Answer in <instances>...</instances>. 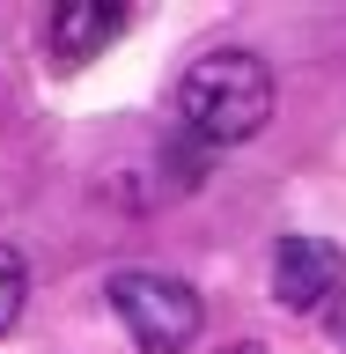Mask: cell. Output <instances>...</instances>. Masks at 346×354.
I'll use <instances>...</instances> for the list:
<instances>
[{"mask_svg":"<svg viewBox=\"0 0 346 354\" xmlns=\"http://www.w3.org/2000/svg\"><path fill=\"white\" fill-rule=\"evenodd\" d=\"M22 295H30V273H22V259L8 251V243H0V332H15Z\"/></svg>","mask_w":346,"mask_h":354,"instance_id":"obj_5","label":"cell"},{"mask_svg":"<svg viewBox=\"0 0 346 354\" xmlns=\"http://www.w3.org/2000/svg\"><path fill=\"white\" fill-rule=\"evenodd\" d=\"M118 30H126V8H104V0H66V8H52V22H44V37H52V52H59L66 66L96 59Z\"/></svg>","mask_w":346,"mask_h":354,"instance_id":"obj_4","label":"cell"},{"mask_svg":"<svg viewBox=\"0 0 346 354\" xmlns=\"http://www.w3.org/2000/svg\"><path fill=\"white\" fill-rule=\"evenodd\" d=\"M325 332H331V339H339V347H346V295H339V303L325 310Z\"/></svg>","mask_w":346,"mask_h":354,"instance_id":"obj_6","label":"cell"},{"mask_svg":"<svg viewBox=\"0 0 346 354\" xmlns=\"http://www.w3.org/2000/svg\"><path fill=\"white\" fill-rule=\"evenodd\" d=\"M110 310H118V325L133 332L140 354H184L199 339V295L177 273H148V266L110 273Z\"/></svg>","mask_w":346,"mask_h":354,"instance_id":"obj_2","label":"cell"},{"mask_svg":"<svg viewBox=\"0 0 346 354\" xmlns=\"http://www.w3.org/2000/svg\"><path fill=\"white\" fill-rule=\"evenodd\" d=\"M229 354H265V347H258V339H243V347H229Z\"/></svg>","mask_w":346,"mask_h":354,"instance_id":"obj_7","label":"cell"},{"mask_svg":"<svg viewBox=\"0 0 346 354\" xmlns=\"http://www.w3.org/2000/svg\"><path fill=\"white\" fill-rule=\"evenodd\" d=\"M339 281H346V259L325 236H280L273 243V295H280V310L317 317V310L339 295Z\"/></svg>","mask_w":346,"mask_h":354,"instance_id":"obj_3","label":"cell"},{"mask_svg":"<svg viewBox=\"0 0 346 354\" xmlns=\"http://www.w3.org/2000/svg\"><path fill=\"white\" fill-rule=\"evenodd\" d=\"M273 118V74L258 52H206L184 66L177 82V126L192 133L199 148H236Z\"/></svg>","mask_w":346,"mask_h":354,"instance_id":"obj_1","label":"cell"}]
</instances>
